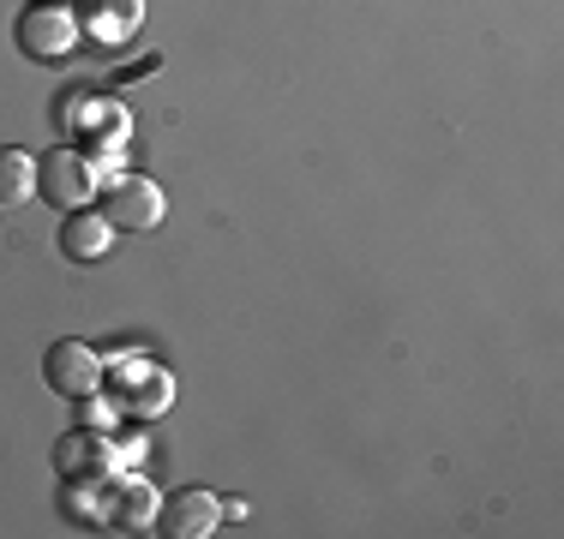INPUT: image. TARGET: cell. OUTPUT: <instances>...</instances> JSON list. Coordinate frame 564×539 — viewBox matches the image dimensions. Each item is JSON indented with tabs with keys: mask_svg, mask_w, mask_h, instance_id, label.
Wrapping results in <instances>:
<instances>
[{
	"mask_svg": "<svg viewBox=\"0 0 564 539\" xmlns=\"http://www.w3.org/2000/svg\"><path fill=\"white\" fill-rule=\"evenodd\" d=\"M102 396L115 402L120 420H156L174 402V372L132 354V348L127 354H102Z\"/></svg>",
	"mask_w": 564,
	"mask_h": 539,
	"instance_id": "6da1fadb",
	"label": "cell"
},
{
	"mask_svg": "<svg viewBox=\"0 0 564 539\" xmlns=\"http://www.w3.org/2000/svg\"><path fill=\"white\" fill-rule=\"evenodd\" d=\"M102 180H109V168L90 151H78V144H55L48 156H36V198H48V205H61V210L97 205Z\"/></svg>",
	"mask_w": 564,
	"mask_h": 539,
	"instance_id": "7a4b0ae2",
	"label": "cell"
},
{
	"mask_svg": "<svg viewBox=\"0 0 564 539\" xmlns=\"http://www.w3.org/2000/svg\"><path fill=\"white\" fill-rule=\"evenodd\" d=\"M12 43L24 48V61H66L78 48V12L66 0H24L19 24H12Z\"/></svg>",
	"mask_w": 564,
	"mask_h": 539,
	"instance_id": "3957f363",
	"label": "cell"
},
{
	"mask_svg": "<svg viewBox=\"0 0 564 539\" xmlns=\"http://www.w3.org/2000/svg\"><path fill=\"white\" fill-rule=\"evenodd\" d=\"M97 198H102V216L115 222V234H151L169 216V198L151 174H109Z\"/></svg>",
	"mask_w": 564,
	"mask_h": 539,
	"instance_id": "277c9868",
	"label": "cell"
},
{
	"mask_svg": "<svg viewBox=\"0 0 564 539\" xmlns=\"http://www.w3.org/2000/svg\"><path fill=\"white\" fill-rule=\"evenodd\" d=\"M61 132H66V144H97L102 156H115L127 144V108L115 97H97V90H66Z\"/></svg>",
	"mask_w": 564,
	"mask_h": 539,
	"instance_id": "5b68a950",
	"label": "cell"
},
{
	"mask_svg": "<svg viewBox=\"0 0 564 539\" xmlns=\"http://www.w3.org/2000/svg\"><path fill=\"white\" fill-rule=\"evenodd\" d=\"M43 384L55 389V396L66 402H85L102 389V354L90 342H78V336H66V342H55L43 354Z\"/></svg>",
	"mask_w": 564,
	"mask_h": 539,
	"instance_id": "8992f818",
	"label": "cell"
},
{
	"mask_svg": "<svg viewBox=\"0 0 564 539\" xmlns=\"http://www.w3.org/2000/svg\"><path fill=\"white\" fill-rule=\"evenodd\" d=\"M217 528H223V497L205 492V485L169 492L163 509H156V534L163 539H210Z\"/></svg>",
	"mask_w": 564,
	"mask_h": 539,
	"instance_id": "52a82bcc",
	"label": "cell"
},
{
	"mask_svg": "<svg viewBox=\"0 0 564 539\" xmlns=\"http://www.w3.org/2000/svg\"><path fill=\"white\" fill-rule=\"evenodd\" d=\"M156 509H163L156 485L139 480L132 468H120L109 480V516H102V528L109 534H144V528H156Z\"/></svg>",
	"mask_w": 564,
	"mask_h": 539,
	"instance_id": "ba28073f",
	"label": "cell"
},
{
	"mask_svg": "<svg viewBox=\"0 0 564 539\" xmlns=\"http://www.w3.org/2000/svg\"><path fill=\"white\" fill-rule=\"evenodd\" d=\"M78 36H90V43H132L144 24V0H78Z\"/></svg>",
	"mask_w": 564,
	"mask_h": 539,
	"instance_id": "9c48e42d",
	"label": "cell"
},
{
	"mask_svg": "<svg viewBox=\"0 0 564 539\" xmlns=\"http://www.w3.org/2000/svg\"><path fill=\"white\" fill-rule=\"evenodd\" d=\"M55 474L61 480H78V474H120L115 468V450H109V431H66V438L55 443Z\"/></svg>",
	"mask_w": 564,
	"mask_h": 539,
	"instance_id": "30bf717a",
	"label": "cell"
},
{
	"mask_svg": "<svg viewBox=\"0 0 564 539\" xmlns=\"http://www.w3.org/2000/svg\"><path fill=\"white\" fill-rule=\"evenodd\" d=\"M109 246H115V222L97 205L66 210V222H61V252H66V258H73V264H97V258H109Z\"/></svg>",
	"mask_w": 564,
	"mask_h": 539,
	"instance_id": "8fae6325",
	"label": "cell"
},
{
	"mask_svg": "<svg viewBox=\"0 0 564 539\" xmlns=\"http://www.w3.org/2000/svg\"><path fill=\"white\" fill-rule=\"evenodd\" d=\"M109 480H102V474L61 480V516L78 521V528H102V516H109Z\"/></svg>",
	"mask_w": 564,
	"mask_h": 539,
	"instance_id": "7c38bea8",
	"label": "cell"
},
{
	"mask_svg": "<svg viewBox=\"0 0 564 539\" xmlns=\"http://www.w3.org/2000/svg\"><path fill=\"white\" fill-rule=\"evenodd\" d=\"M24 198H36V156L0 151V205H24Z\"/></svg>",
	"mask_w": 564,
	"mask_h": 539,
	"instance_id": "4fadbf2b",
	"label": "cell"
},
{
	"mask_svg": "<svg viewBox=\"0 0 564 539\" xmlns=\"http://www.w3.org/2000/svg\"><path fill=\"white\" fill-rule=\"evenodd\" d=\"M78 426H85V431H115L120 426L115 402L102 396V389H97V396H85V402H78Z\"/></svg>",
	"mask_w": 564,
	"mask_h": 539,
	"instance_id": "5bb4252c",
	"label": "cell"
},
{
	"mask_svg": "<svg viewBox=\"0 0 564 539\" xmlns=\"http://www.w3.org/2000/svg\"><path fill=\"white\" fill-rule=\"evenodd\" d=\"M0 210H7V205H0Z\"/></svg>",
	"mask_w": 564,
	"mask_h": 539,
	"instance_id": "9a60e30c",
	"label": "cell"
}]
</instances>
